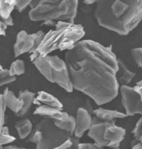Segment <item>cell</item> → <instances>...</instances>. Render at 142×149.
<instances>
[{
	"instance_id": "cell-6",
	"label": "cell",
	"mask_w": 142,
	"mask_h": 149,
	"mask_svg": "<svg viewBox=\"0 0 142 149\" xmlns=\"http://www.w3.org/2000/svg\"><path fill=\"white\" fill-rule=\"evenodd\" d=\"M41 131V141L36 144V149H55L66 141L71 136L65 131L59 129L52 119L43 118L35 126Z\"/></svg>"
},
{
	"instance_id": "cell-32",
	"label": "cell",
	"mask_w": 142,
	"mask_h": 149,
	"mask_svg": "<svg viewBox=\"0 0 142 149\" xmlns=\"http://www.w3.org/2000/svg\"><path fill=\"white\" fill-rule=\"evenodd\" d=\"M56 23L54 21H46V22H43L41 24V26H56Z\"/></svg>"
},
{
	"instance_id": "cell-14",
	"label": "cell",
	"mask_w": 142,
	"mask_h": 149,
	"mask_svg": "<svg viewBox=\"0 0 142 149\" xmlns=\"http://www.w3.org/2000/svg\"><path fill=\"white\" fill-rule=\"evenodd\" d=\"M2 95L4 97L7 108H9L11 111H12L17 116L22 109V100L19 98V97H17L15 94L12 91L9 90L7 87L4 89Z\"/></svg>"
},
{
	"instance_id": "cell-29",
	"label": "cell",
	"mask_w": 142,
	"mask_h": 149,
	"mask_svg": "<svg viewBox=\"0 0 142 149\" xmlns=\"http://www.w3.org/2000/svg\"><path fill=\"white\" fill-rule=\"evenodd\" d=\"M79 149H104L102 147L99 146L95 143H80Z\"/></svg>"
},
{
	"instance_id": "cell-13",
	"label": "cell",
	"mask_w": 142,
	"mask_h": 149,
	"mask_svg": "<svg viewBox=\"0 0 142 149\" xmlns=\"http://www.w3.org/2000/svg\"><path fill=\"white\" fill-rule=\"evenodd\" d=\"M93 113L95 116L104 122H111L114 121V120L116 119H124L128 116L127 114L120 112L117 110L106 109L101 107L95 109Z\"/></svg>"
},
{
	"instance_id": "cell-36",
	"label": "cell",
	"mask_w": 142,
	"mask_h": 149,
	"mask_svg": "<svg viewBox=\"0 0 142 149\" xmlns=\"http://www.w3.org/2000/svg\"><path fill=\"white\" fill-rule=\"evenodd\" d=\"M4 149H26V148H21V147L16 146H8L4 147Z\"/></svg>"
},
{
	"instance_id": "cell-24",
	"label": "cell",
	"mask_w": 142,
	"mask_h": 149,
	"mask_svg": "<svg viewBox=\"0 0 142 149\" xmlns=\"http://www.w3.org/2000/svg\"><path fill=\"white\" fill-rule=\"evenodd\" d=\"M130 53L136 64L142 69V48H133Z\"/></svg>"
},
{
	"instance_id": "cell-9",
	"label": "cell",
	"mask_w": 142,
	"mask_h": 149,
	"mask_svg": "<svg viewBox=\"0 0 142 149\" xmlns=\"http://www.w3.org/2000/svg\"><path fill=\"white\" fill-rule=\"evenodd\" d=\"M126 135V130L119 127L115 121L107 122L104 133V139L109 147H119Z\"/></svg>"
},
{
	"instance_id": "cell-38",
	"label": "cell",
	"mask_w": 142,
	"mask_h": 149,
	"mask_svg": "<svg viewBox=\"0 0 142 149\" xmlns=\"http://www.w3.org/2000/svg\"><path fill=\"white\" fill-rule=\"evenodd\" d=\"M108 149H119V147H109Z\"/></svg>"
},
{
	"instance_id": "cell-34",
	"label": "cell",
	"mask_w": 142,
	"mask_h": 149,
	"mask_svg": "<svg viewBox=\"0 0 142 149\" xmlns=\"http://www.w3.org/2000/svg\"><path fill=\"white\" fill-rule=\"evenodd\" d=\"M39 4H40V1H37V0H36V1H31L29 4L31 9H35L36 7H37V6L39 5Z\"/></svg>"
},
{
	"instance_id": "cell-21",
	"label": "cell",
	"mask_w": 142,
	"mask_h": 149,
	"mask_svg": "<svg viewBox=\"0 0 142 149\" xmlns=\"http://www.w3.org/2000/svg\"><path fill=\"white\" fill-rule=\"evenodd\" d=\"M9 70L11 75H21L25 72V63L22 60L17 59L11 64Z\"/></svg>"
},
{
	"instance_id": "cell-19",
	"label": "cell",
	"mask_w": 142,
	"mask_h": 149,
	"mask_svg": "<svg viewBox=\"0 0 142 149\" xmlns=\"http://www.w3.org/2000/svg\"><path fill=\"white\" fill-rule=\"evenodd\" d=\"M16 130L21 139H25L33 132V125L29 119H22L14 124Z\"/></svg>"
},
{
	"instance_id": "cell-5",
	"label": "cell",
	"mask_w": 142,
	"mask_h": 149,
	"mask_svg": "<svg viewBox=\"0 0 142 149\" xmlns=\"http://www.w3.org/2000/svg\"><path fill=\"white\" fill-rule=\"evenodd\" d=\"M38 70L46 80L68 92L73 91L70 74L65 61L58 56H41L38 55L32 62Z\"/></svg>"
},
{
	"instance_id": "cell-17",
	"label": "cell",
	"mask_w": 142,
	"mask_h": 149,
	"mask_svg": "<svg viewBox=\"0 0 142 149\" xmlns=\"http://www.w3.org/2000/svg\"><path fill=\"white\" fill-rule=\"evenodd\" d=\"M19 98L22 102V109L17 116L23 118L29 112L33 103H34L35 94L28 90H21L19 92Z\"/></svg>"
},
{
	"instance_id": "cell-11",
	"label": "cell",
	"mask_w": 142,
	"mask_h": 149,
	"mask_svg": "<svg viewBox=\"0 0 142 149\" xmlns=\"http://www.w3.org/2000/svg\"><path fill=\"white\" fill-rule=\"evenodd\" d=\"M107 122L101 121L96 116L93 118V125L88 131V136L95 141V143L99 146L107 147V143L104 139V133Z\"/></svg>"
},
{
	"instance_id": "cell-1",
	"label": "cell",
	"mask_w": 142,
	"mask_h": 149,
	"mask_svg": "<svg viewBox=\"0 0 142 149\" xmlns=\"http://www.w3.org/2000/svg\"><path fill=\"white\" fill-rule=\"evenodd\" d=\"M117 60L111 47L93 40L77 42L65 55L74 90L90 97L98 105L110 102L119 89Z\"/></svg>"
},
{
	"instance_id": "cell-2",
	"label": "cell",
	"mask_w": 142,
	"mask_h": 149,
	"mask_svg": "<svg viewBox=\"0 0 142 149\" xmlns=\"http://www.w3.org/2000/svg\"><path fill=\"white\" fill-rule=\"evenodd\" d=\"M95 17L98 24L119 35H127L142 21V0H98Z\"/></svg>"
},
{
	"instance_id": "cell-28",
	"label": "cell",
	"mask_w": 142,
	"mask_h": 149,
	"mask_svg": "<svg viewBox=\"0 0 142 149\" xmlns=\"http://www.w3.org/2000/svg\"><path fill=\"white\" fill-rule=\"evenodd\" d=\"M16 140V138L11 136L10 134H1L0 136V144L1 146L10 143Z\"/></svg>"
},
{
	"instance_id": "cell-37",
	"label": "cell",
	"mask_w": 142,
	"mask_h": 149,
	"mask_svg": "<svg viewBox=\"0 0 142 149\" xmlns=\"http://www.w3.org/2000/svg\"><path fill=\"white\" fill-rule=\"evenodd\" d=\"M132 149H142V144L140 143H137V144H136V145L133 146Z\"/></svg>"
},
{
	"instance_id": "cell-35",
	"label": "cell",
	"mask_w": 142,
	"mask_h": 149,
	"mask_svg": "<svg viewBox=\"0 0 142 149\" xmlns=\"http://www.w3.org/2000/svg\"><path fill=\"white\" fill-rule=\"evenodd\" d=\"M96 2V0H84L83 1V3L85 4H86V5H91V4H95Z\"/></svg>"
},
{
	"instance_id": "cell-15",
	"label": "cell",
	"mask_w": 142,
	"mask_h": 149,
	"mask_svg": "<svg viewBox=\"0 0 142 149\" xmlns=\"http://www.w3.org/2000/svg\"><path fill=\"white\" fill-rule=\"evenodd\" d=\"M118 61L119 70L117 74V79L119 85L120 86L122 85H128L132 82L134 77L136 75V73L131 71L127 68V65L121 59L117 60Z\"/></svg>"
},
{
	"instance_id": "cell-22",
	"label": "cell",
	"mask_w": 142,
	"mask_h": 149,
	"mask_svg": "<svg viewBox=\"0 0 142 149\" xmlns=\"http://www.w3.org/2000/svg\"><path fill=\"white\" fill-rule=\"evenodd\" d=\"M0 85L4 86L7 84L12 83L14 82L17 79L16 76L11 75L9 69H5L2 67V65L0 66Z\"/></svg>"
},
{
	"instance_id": "cell-18",
	"label": "cell",
	"mask_w": 142,
	"mask_h": 149,
	"mask_svg": "<svg viewBox=\"0 0 142 149\" xmlns=\"http://www.w3.org/2000/svg\"><path fill=\"white\" fill-rule=\"evenodd\" d=\"M57 127L65 131L70 136L74 135L75 129V118L71 115L67 114L62 119L57 121H53Z\"/></svg>"
},
{
	"instance_id": "cell-27",
	"label": "cell",
	"mask_w": 142,
	"mask_h": 149,
	"mask_svg": "<svg viewBox=\"0 0 142 149\" xmlns=\"http://www.w3.org/2000/svg\"><path fill=\"white\" fill-rule=\"evenodd\" d=\"M31 0H19V1H17V4H16L15 9L21 13L23 12L24 9H26L28 6H29L31 3Z\"/></svg>"
},
{
	"instance_id": "cell-7",
	"label": "cell",
	"mask_w": 142,
	"mask_h": 149,
	"mask_svg": "<svg viewBox=\"0 0 142 149\" xmlns=\"http://www.w3.org/2000/svg\"><path fill=\"white\" fill-rule=\"evenodd\" d=\"M46 33L43 31H38L35 33L29 34L26 31L18 33L14 45V57L17 58L24 53L33 54L38 50Z\"/></svg>"
},
{
	"instance_id": "cell-8",
	"label": "cell",
	"mask_w": 142,
	"mask_h": 149,
	"mask_svg": "<svg viewBox=\"0 0 142 149\" xmlns=\"http://www.w3.org/2000/svg\"><path fill=\"white\" fill-rule=\"evenodd\" d=\"M122 102L127 116L138 114L142 115V100L134 87L129 85L120 86Z\"/></svg>"
},
{
	"instance_id": "cell-23",
	"label": "cell",
	"mask_w": 142,
	"mask_h": 149,
	"mask_svg": "<svg viewBox=\"0 0 142 149\" xmlns=\"http://www.w3.org/2000/svg\"><path fill=\"white\" fill-rule=\"evenodd\" d=\"M132 134L134 136V140L132 141V143L134 144L132 146L139 143L142 144V115L134 128Z\"/></svg>"
},
{
	"instance_id": "cell-20",
	"label": "cell",
	"mask_w": 142,
	"mask_h": 149,
	"mask_svg": "<svg viewBox=\"0 0 142 149\" xmlns=\"http://www.w3.org/2000/svg\"><path fill=\"white\" fill-rule=\"evenodd\" d=\"M17 1L16 0H1L0 1V14L1 20L8 19L11 17V13L15 9Z\"/></svg>"
},
{
	"instance_id": "cell-30",
	"label": "cell",
	"mask_w": 142,
	"mask_h": 149,
	"mask_svg": "<svg viewBox=\"0 0 142 149\" xmlns=\"http://www.w3.org/2000/svg\"><path fill=\"white\" fill-rule=\"evenodd\" d=\"M134 89L135 90L138 92L139 94L140 95V96H141V98L142 100V80L139 81L138 82H136V85H135L134 87Z\"/></svg>"
},
{
	"instance_id": "cell-31",
	"label": "cell",
	"mask_w": 142,
	"mask_h": 149,
	"mask_svg": "<svg viewBox=\"0 0 142 149\" xmlns=\"http://www.w3.org/2000/svg\"><path fill=\"white\" fill-rule=\"evenodd\" d=\"M7 28V26L3 21L0 22V33L1 36H6V30Z\"/></svg>"
},
{
	"instance_id": "cell-10",
	"label": "cell",
	"mask_w": 142,
	"mask_h": 149,
	"mask_svg": "<svg viewBox=\"0 0 142 149\" xmlns=\"http://www.w3.org/2000/svg\"><path fill=\"white\" fill-rule=\"evenodd\" d=\"M92 125L93 117L90 113L84 108H79L75 117V129L74 135L80 139L85 132L90 130Z\"/></svg>"
},
{
	"instance_id": "cell-16",
	"label": "cell",
	"mask_w": 142,
	"mask_h": 149,
	"mask_svg": "<svg viewBox=\"0 0 142 149\" xmlns=\"http://www.w3.org/2000/svg\"><path fill=\"white\" fill-rule=\"evenodd\" d=\"M34 104L40 105H46V106L52 107L62 110L63 108V104L57 98L55 97L51 94L44 91L38 92V95L34 100Z\"/></svg>"
},
{
	"instance_id": "cell-12",
	"label": "cell",
	"mask_w": 142,
	"mask_h": 149,
	"mask_svg": "<svg viewBox=\"0 0 142 149\" xmlns=\"http://www.w3.org/2000/svg\"><path fill=\"white\" fill-rule=\"evenodd\" d=\"M34 114L39 115L44 119H50L53 121H57L62 119L66 114L67 112H64L62 109L52 107L46 106V105H40L35 110Z\"/></svg>"
},
{
	"instance_id": "cell-25",
	"label": "cell",
	"mask_w": 142,
	"mask_h": 149,
	"mask_svg": "<svg viewBox=\"0 0 142 149\" xmlns=\"http://www.w3.org/2000/svg\"><path fill=\"white\" fill-rule=\"evenodd\" d=\"M42 138V134L41 131H39L38 129H34V130H33V132H31V134L29 136L28 139H27V141L32 142V143H34L36 144H38L41 141Z\"/></svg>"
},
{
	"instance_id": "cell-33",
	"label": "cell",
	"mask_w": 142,
	"mask_h": 149,
	"mask_svg": "<svg viewBox=\"0 0 142 149\" xmlns=\"http://www.w3.org/2000/svg\"><path fill=\"white\" fill-rule=\"evenodd\" d=\"M3 22H4V23L6 24V25L7 26H13L14 25V22H13V19H12V17L11 16V17H9L8 19H3Z\"/></svg>"
},
{
	"instance_id": "cell-3",
	"label": "cell",
	"mask_w": 142,
	"mask_h": 149,
	"mask_svg": "<svg viewBox=\"0 0 142 149\" xmlns=\"http://www.w3.org/2000/svg\"><path fill=\"white\" fill-rule=\"evenodd\" d=\"M85 33L84 27L80 24L58 22L56 29L46 33L37 52L41 56H48L56 50L70 51Z\"/></svg>"
},
{
	"instance_id": "cell-26",
	"label": "cell",
	"mask_w": 142,
	"mask_h": 149,
	"mask_svg": "<svg viewBox=\"0 0 142 149\" xmlns=\"http://www.w3.org/2000/svg\"><path fill=\"white\" fill-rule=\"evenodd\" d=\"M0 103H1V127H2L4 126V124L5 122L6 109L7 108L2 94L0 95Z\"/></svg>"
},
{
	"instance_id": "cell-4",
	"label": "cell",
	"mask_w": 142,
	"mask_h": 149,
	"mask_svg": "<svg viewBox=\"0 0 142 149\" xmlns=\"http://www.w3.org/2000/svg\"><path fill=\"white\" fill-rule=\"evenodd\" d=\"M78 1L77 0H41L40 4L29 13L33 22L57 21L74 23L77 15Z\"/></svg>"
}]
</instances>
